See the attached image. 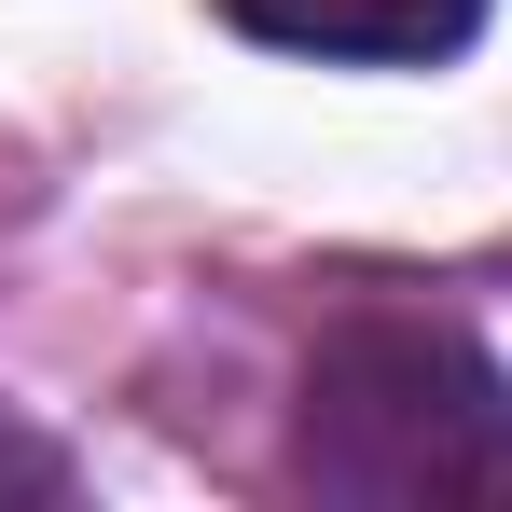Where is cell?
<instances>
[{"mask_svg": "<svg viewBox=\"0 0 512 512\" xmlns=\"http://www.w3.org/2000/svg\"><path fill=\"white\" fill-rule=\"evenodd\" d=\"M291 485L319 499H499L512 512V374L457 319L416 305H360L319 333L305 360V402H291Z\"/></svg>", "mask_w": 512, "mask_h": 512, "instance_id": "1", "label": "cell"}, {"mask_svg": "<svg viewBox=\"0 0 512 512\" xmlns=\"http://www.w3.org/2000/svg\"><path fill=\"white\" fill-rule=\"evenodd\" d=\"M208 14L277 56H319V70H443L499 0H208Z\"/></svg>", "mask_w": 512, "mask_h": 512, "instance_id": "2", "label": "cell"}, {"mask_svg": "<svg viewBox=\"0 0 512 512\" xmlns=\"http://www.w3.org/2000/svg\"><path fill=\"white\" fill-rule=\"evenodd\" d=\"M0 499H70V457L42 429H14V416H0Z\"/></svg>", "mask_w": 512, "mask_h": 512, "instance_id": "3", "label": "cell"}]
</instances>
